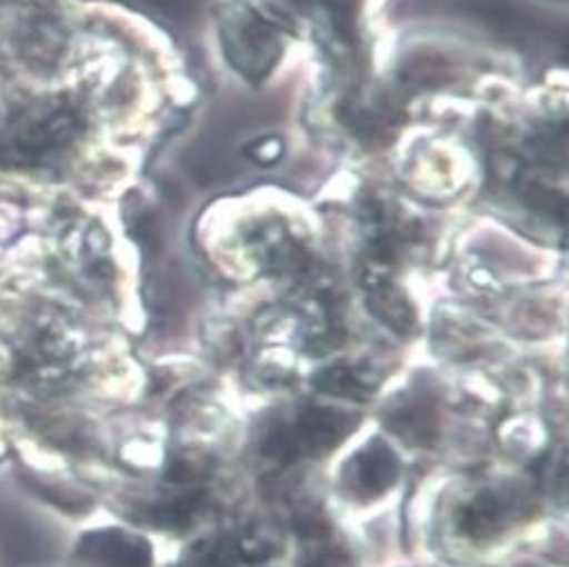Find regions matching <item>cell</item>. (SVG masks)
Wrapping results in <instances>:
<instances>
[{
  "label": "cell",
  "mask_w": 569,
  "mask_h": 567,
  "mask_svg": "<svg viewBox=\"0 0 569 567\" xmlns=\"http://www.w3.org/2000/svg\"><path fill=\"white\" fill-rule=\"evenodd\" d=\"M82 131V113L68 98L19 100L0 118V172H52L73 152Z\"/></svg>",
  "instance_id": "obj_1"
}]
</instances>
